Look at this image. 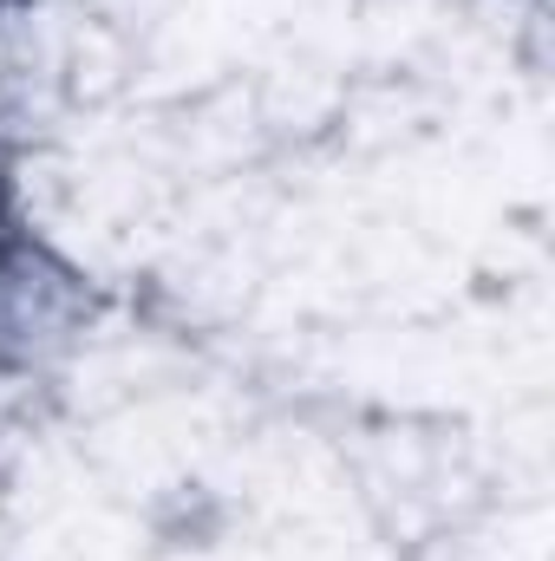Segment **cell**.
I'll list each match as a JSON object with an SVG mask.
<instances>
[{
    "label": "cell",
    "instance_id": "6da1fadb",
    "mask_svg": "<svg viewBox=\"0 0 555 561\" xmlns=\"http://www.w3.org/2000/svg\"><path fill=\"white\" fill-rule=\"evenodd\" d=\"M7 249H13V209H7V183H0V262H7Z\"/></svg>",
    "mask_w": 555,
    "mask_h": 561
}]
</instances>
